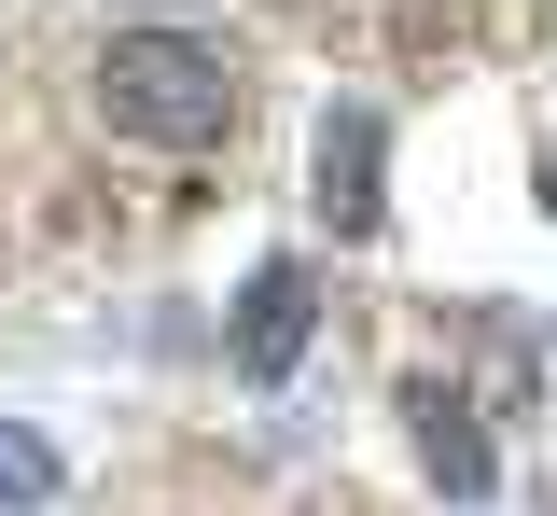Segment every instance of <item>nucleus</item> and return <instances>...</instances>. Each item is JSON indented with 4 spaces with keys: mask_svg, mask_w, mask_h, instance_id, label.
Segmentation results:
<instances>
[{
    "mask_svg": "<svg viewBox=\"0 0 557 516\" xmlns=\"http://www.w3.org/2000/svg\"><path fill=\"white\" fill-rule=\"evenodd\" d=\"M321 223H335V237H391V126H376L362 98L321 112Z\"/></svg>",
    "mask_w": 557,
    "mask_h": 516,
    "instance_id": "obj_2",
    "label": "nucleus"
},
{
    "mask_svg": "<svg viewBox=\"0 0 557 516\" xmlns=\"http://www.w3.org/2000/svg\"><path fill=\"white\" fill-rule=\"evenodd\" d=\"M98 112H112V140L209 153V140H237V71L209 42H182V28H126L98 57Z\"/></svg>",
    "mask_w": 557,
    "mask_h": 516,
    "instance_id": "obj_1",
    "label": "nucleus"
},
{
    "mask_svg": "<svg viewBox=\"0 0 557 516\" xmlns=\"http://www.w3.org/2000/svg\"><path fill=\"white\" fill-rule=\"evenodd\" d=\"M432 475H446V489H460V503H474V489H487V446L460 433V419H432Z\"/></svg>",
    "mask_w": 557,
    "mask_h": 516,
    "instance_id": "obj_5",
    "label": "nucleus"
},
{
    "mask_svg": "<svg viewBox=\"0 0 557 516\" xmlns=\"http://www.w3.org/2000/svg\"><path fill=\"white\" fill-rule=\"evenodd\" d=\"M0 503L28 516V503H57V446L42 433H14V419H0Z\"/></svg>",
    "mask_w": 557,
    "mask_h": 516,
    "instance_id": "obj_4",
    "label": "nucleus"
},
{
    "mask_svg": "<svg viewBox=\"0 0 557 516\" xmlns=\"http://www.w3.org/2000/svg\"><path fill=\"white\" fill-rule=\"evenodd\" d=\"M307 349V266H251V294H237V377H293Z\"/></svg>",
    "mask_w": 557,
    "mask_h": 516,
    "instance_id": "obj_3",
    "label": "nucleus"
}]
</instances>
